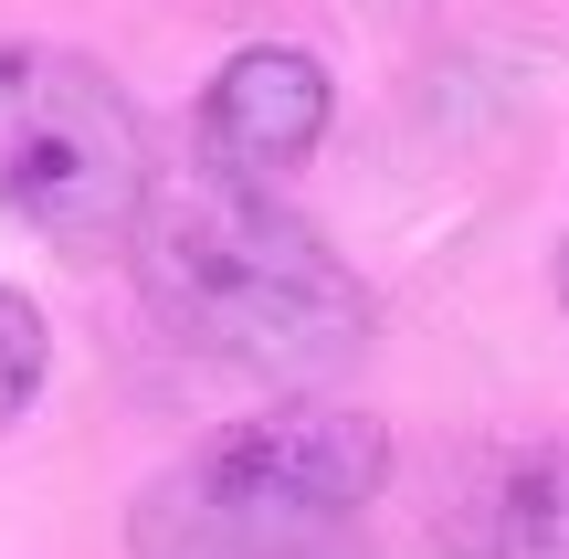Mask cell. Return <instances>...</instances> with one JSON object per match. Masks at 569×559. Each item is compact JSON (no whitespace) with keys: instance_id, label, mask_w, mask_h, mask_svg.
I'll return each instance as SVG.
<instances>
[{"instance_id":"obj_1","label":"cell","mask_w":569,"mask_h":559,"mask_svg":"<svg viewBox=\"0 0 569 559\" xmlns=\"http://www.w3.org/2000/svg\"><path fill=\"white\" fill-rule=\"evenodd\" d=\"M127 264H138L148 317L232 380L306 391L369 349V286L306 211L274 201V180H232L211 159L148 180Z\"/></svg>"},{"instance_id":"obj_2","label":"cell","mask_w":569,"mask_h":559,"mask_svg":"<svg viewBox=\"0 0 569 559\" xmlns=\"http://www.w3.org/2000/svg\"><path fill=\"white\" fill-rule=\"evenodd\" d=\"M390 486V422L359 401H284L201 433L138 486L127 559H348Z\"/></svg>"},{"instance_id":"obj_3","label":"cell","mask_w":569,"mask_h":559,"mask_svg":"<svg viewBox=\"0 0 569 559\" xmlns=\"http://www.w3.org/2000/svg\"><path fill=\"white\" fill-rule=\"evenodd\" d=\"M148 127L96 53L0 32V222L53 243H127L148 201Z\"/></svg>"},{"instance_id":"obj_4","label":"cell","mask_w":569,"mask_h":559,"mask_svg":"<svg viewBox=\"0 0 569 559\" xmlns=\"http://www.w3.org/2000/svg\"><path fill=\"white\" fill-rule=\"evenodd\" d=\"M327 117H338V84L306 42H243L222 74L201 84V159L232 180H284V169L317 159Z\"/></svg>"},{"instance_id":"obj_5","label":"cell","mask_w":569,"mask_h":559,"mask_svg":"<svg viewBox=\"0 0 569 559\" xmlns=\"http://www.w3.org/2000/svg\"><path fill=\"white\" fill-rule=\"evenodd\" d=\"M443 559H569V443H496L443 486Z\"/></svg>"},{"instance_id":"obj_6","label":"cell","mask_w":569,"mask_h":559,"mask_svg":"<svg viewBox=\"0 0 569 559\" xmlns=\"http://www.w3.org/2000/svg\"><path fill=\"white\" fill-rule=\"evenodd\" d=\"M42 380H53V328H42L32 296L0 286V433H11V422L42 401Z\"/></svg>"},{"instance_id":"obj_7","label":"cell","mask_w":569,"mask_h":559,"mask_svg":"<svg viewBox=\"0 0 569 559\" xmlns=\"http://www.w3.org/2000/svg\"><path fill=\"white\" fill-rule=\"evenodd\" d=\"M559 317H569V243H559Z\"/></svg>"}]
</instances>
